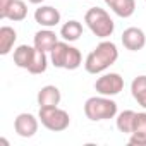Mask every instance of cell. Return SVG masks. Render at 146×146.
Instances as JSON below:
<instances>
[{"instance_id": "obj_1", "label": "cell", "mask_w": 146, "mask_h": 146, "mask_svg": "<svg viewBox=\"0 0 146 146\" xmlns=\"http://www.w3.org/2000/svg\"><path fill=\"white\" fill-rule=\"evenodd\" d=\"M119 58V50L117 45L113 41H107L103 40L102 43H98L95 46V50H91L84 60V69L90 74H100L105 72L110 65H113Z\"/></svg>"}, {"instance_id": "obj_2", "label": "cell", "mask_w": 146, "mask_h": 146, "mask_svg": "<svg viewBox=\"0 0 146 146\" xmlns=\"http://www.w3.org/2000/svg\"><path fill=\"white\" fill-rule=\"evenodd\" d=\"M84 23L86 26L90 28V31L105 40L108 36H112L113 29H115V24H113V19L110 17V14L105 11V9H100V7H91L86 14H84Z\"/></svg>"}, {"instance_id": "obj_3", "label": "cell", "mask_w": 146, "mask_h": 146, "mask_svg": "<svg viewBox=\"0 0 146 146\" xmlns=\"http://www.w3.org/2000/svg\"><path fill=\"white\" fill-rule=\"evenodd\" d=\"M84 113L93 122L108 120L117 115V103L110 96H91L84 103Z\"/></svg>"}, {"instance_id": "obj_4", "label": "cell", "mask_w": 146, "mask_h": 146, "mask_svg": "<svg viewBox=\"0 0 146 146\" xmlns=\"http://www.w3.org/2000/svg\"><path fill=\"white\" fill-rule=\"evenodd\" d=\"M38 119L40 122L52 132H62L69 127L70 124V117L65 110L58 108V107H40L38 112Z\"/></svg>"}, {"instance_id": "obj_5", "label": "cell", "mask_w": 146, "mask_h": 146, "mask_svg": "<svg viewBox=\"0 0 146 146\" xmlns=\"http://www.w3.org/2000/svg\"><path fill=\"white\" fill-rule=\"evenodd\" d=\"M95 90H96V93H100L103 96H115L124 90V78L120 74H117V72L103 74L96 79Z\"/></svg>"}, {"instance_id": "obj_6", "label": "cell", "mask_w": 146, "mask_h": 146, "mask_svg": "<svg viewBox=\"0 0 146 146\" xmlns=\"http://www.w3.org/2000/svg\"><path fill=\"white\" fill-rule=\"evenodd\" d=\"M38 120L33 113H19L14 120V129L21 137H33L38 132Z\"/></svg>"}, {"instance_id": "obj_7", "label": "cell", "mask_w": 146, "mask_h": 146, "mask_svg": "<svg viewBox=\"0 0 146 146\" xmlns=\"http://www.w3.org/2000/svg\"><path fill=\"white\" fill-rule=\"evenodd\" d=\"M122 45L131 52H139L146 45V35L141 28H127L122 33Z\"/></svg>"}, {"instance_id": "obj_8", "label": "cell", "mask_w": 146, "mask_h": 146, "mask_svg": "<svg viewBox=\"0 0 146 146\" xmlns=\"http://www.w3.org/2000/svg\"><path fill=\"white\" fill-rule=\"evenodd\" d=\"M35 21L43 28H53L60 23V12L52 5H41L35 11Z\"/></svg>"}, {"instance_id": "obj_9", "label": "cell", "mask_w": 146, "mask_h": 146, "mask_svg": "<svg viewBox=\"0 0 146 146\" xmlns=\"http://www.w3.org/2000/svg\"><path fill=\"white\" fill-rule=\"evenodd\" d=\"M60 90L53 84H48V86H43L40 91H38V105L40 107H58L60 103Z\"/></svg>"}, {"instance_id": "obj_10", "label": "cell", "mask_w": 146, "mask_h": 146, "mask_svg": "<svg viewBox=\"0 0 146 146\" xmlns=\"http://www.w3.org/2000/svg\"><path fill=\"white\" fill-rule=\"evenodd\" d=\"M35 53H36V46H29V45H19L16 50H14V64L21 69H29L31 64H33V58H35Z\"/></svg>"}, {"instance_id": "obj_11", "label": "cell", "mask_w": 146, "mask_h": 146, "mask_svg": "<svg viewBox=\"0 0 146 146\" xmlns=\"http://www.w3.org/2000/svg\"><path fill=\"white\" fill-rule=\"evenodd\" d=\"M57 43H58L57 35H55L50 28H45V29H41V31H38V33L35 35V46H36L38 50L46 52V53H50L52 48H53Z\"/></svg>"}, {"instance_id": "obj_12", "label": "cell", "mask_w": 146, "mask_h": 146, "mask_svg": "<svg viewBox=\"0 0 146 146\" xmlns=\"http://www.w3.org/2000/svg\"><path fill=\"white\" fill-rule=\"evenodd\" d=\"M103 2L119 16V17H131L136 11V0H103Z\"/></svg>"}, {"instance_id": "obj_13", "label": "cell", "mask_w": 146, "mask_h": 146, "mask_svg": "<svg viewBox=\"0 0 146 146\" xmlns=\"http://www.w3.org/2000/svg\"><path fill=\"white\" fill-rule=\"evenodd\" d=\"M17 40V33L11 26H2L0 28V55L11 53L14 43Z\"/></svg>"}, {"instance_id": "obj_14", "label": "cell", "mask_w": 146, "mask_h": 146, "mask_svg": "<svg viewBox=\"0 0 146 146\" xmlns=\"http://www.w3.org/2000/svg\"><path fill=\"white\" fill-rule=\"evenodd\" d=\"M60 36L65 40V41H78L81 36H83V24L79 21H67L62 28H60Z\"/></svg>"}, {"instance_id": "obj_15", "label": "cell", "mask_w": 146, "mask_h": 146, "mask_svg": "<svg viewBox=\"0 0 146 146\" xmlns=\"http://www.w3.org/2000/svg\"><path fill=\"white\" fill-rule=\"evenodd\" d=\"M131 93H132V98L143 108H146V76H137V78L132 79Z\"/></svg>"}, {"instance_id": "obj_16", "label": "cell", "mask_w": 146, "mask_h": 146, "mask_svg": "<svg viewBox=\"0 0 146 146\" xmlns=\"http://www.w3.org/2000/svg\"><path fill=\"white\" fill-rule=\"evenodd\" d=\"M134 120H136V112L132 110H124L117 115V129L124 134H132L134 131Z\"/></svg>"}, {"instance_id": "obj_17", "label": "cell", "mask_w": 146, "mask_h": 146, "mask_svg": "<svg viewBox=\"0 0 146 146\" xmlns=\"http://www.w3.org/2000/svg\"><path fill=\"white\" fill-rule=\"evenodd\" d=\"M69 43L64 40V41H58L52 52H50V62L57 67V69H64V60H65V55H67V50H69Z\"/></svg>"}, {"instance_id": "obj_18", "label": "cell", "mask_w": 146, "mask_h": 146, "mask_svg": "<svg viewBox=\"0 0 146 146\" xmlns=\"http://www.w3.org/2000/svg\"><path fill=\"white\" fill-rule=\"evenodd\" d=\"M26 16H28L26 4L23 2V0H14L12 5H11V9H9V12H7V17L5 19L14 21V23H19V21H24Z\"/></svg>"}, {"instance_id": "obj_19", "label": "cell", "mask_w": 146, "mask_h": 146, "mask_svg": "<svg viewBox=\"0 0 146 146\" xmlns=\"http://www.w3.org/2000/svg\"><path fill=\"white\" fill-rule=\"evenodd\" d=\"M46 67H48V55H46V52L36 48L33 64L28 69V72H31V74H43V72L46 70Z\"/></svg>"}, {"instance_id": "obj_20", "label": "cell", "mask_w": 146, "mask_h": 146, "mask_svg": "<svg viewBox=\"0 0 146 146\" xmlns=\"http://www.w3.org/2000/svg\"><path fill=\"white\" fill-rule=\"evenodd\" d=\"M81 64H83L81 52L76 46H69L67 55H65V60H64V69H67V70H76Z\"/></svg>"}, {"instance_id": "obj_21", "label": "cell", "mask_w": 146, "mask_h": 146, "mask_svg": "<svg viewBox=\"0 0 146 146\" xmlns=\"http://www.w3.org/2000/svg\"><path fill=\"white\" fill-rule=\"evenodd\" d=\"M132 132H143V134H146V112H139V113H136L134 131H132Z\"/></svg>"}, {"instance_id": "obj_22", "label": "cell", "mask_w": 146, "mask_h": 146, "mask_svg": "<svg viewBox=\"0 0 146 146\" xmlns=\"http://www.w3.org/2000/svg\"><path fill=\"white\" fill-rule=\"evenodd\" d=\"M129 144L146 146V134H143V132H132L131 137H129Z\"/></svg>"}, {"instance_id": "obj_23", "label": "cell", "mask_w": 146, "mask_h": 146, "mask_svg": "<svg viewBox=\"0 0 146 146\" xmlns=\"http://www.w3.org/2000/svg\"><path fill=\"white\" fill-rule=\"evenodd\" d=\"M14 0H0V19H5Z\"/></svg>"}, {"instance_id": "obj_24", "label": "cell", "mask_w": 146, "mask_h": 146, "mask_svg": "<svg viewBox=\"0 0 146 146\" xmlns=\"http://www.w3.org/2000/svg\"><path fill=\"white\" fill-rule=\"evenodd\" d=\"M31 4H41V2H45V0H29Z\"/></svg>"}, {"instance_id": "obj_25", "label": "cell", "mask_w": 146, "mask_h": 146, "mask_svg": "<svg viewBox=\"0 0 146 146\" xmlns=\"http://www.w3.org/2000/svg\"><path fill=\"white\" fill-rule=\"evenodd\" d=\"M144 4H146V0H144Z\"/></svg>"}]
</instances>
